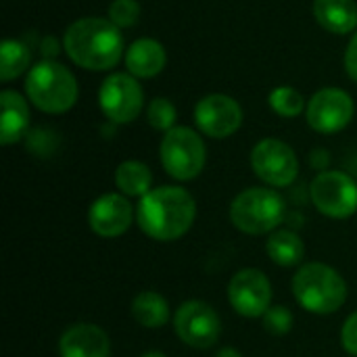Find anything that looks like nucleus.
<instances>
[{"label": "nucleus", "mask_w": 357, "mask_h": 357, "mask_svg": "<svg viewBox=\"0 0 357 357\" xmlns=\"http://www.w3.org/2000/svg\"><path fill=\"white\" fill-rule=\"evenodd\" d=\"M197 220V203L182 186H159L138 201L136 224L157 243L182 238Z\"/></svg>", "instance_id": "1"}, {"label": "nucleus", "mask_w": 357, "mask_h": 357, "mask_svg": "<svg viewBox=\"0 0 357 357\" xmlns=\"http://www.w3.org/2000/svg\"><path fill=\"white\" fill-rule=\"evenodd\" d=\"M63 48L75 65L90 71H109L123 54V38L109 19L84 17L67 27Z\"/></svg>", "instance_id": "2"}, {"label": "nucleus", "mask_w": 357, "mask_h": 357, "mask_svg": "<svg viewBox=\"0 0 357 357\" xmlns=\"http://www.w3.org/2000/svg\"><path fill=\"white\" fill-rule=\"evenodd\" d=\"M295 301L310 314L328 316L339 312L347 301L345 278L328 264L310 261L303 264L293 276Z\"/></svg>", "instance_id": "3"}, {"label": "nucleus", "mask_w": 357, "mask_h": 357, "mask_svg": "<svg viewBox=\"0 0 357 357\" xmlns=\"http://www.w3.org/2000/svg\"><path fill=\"white\" fill-rule=\"evenodd\" d=\"M287 220V203L270 186L245 188L230 203V222L236 230L251 236L272 234Z\"/></svg>", "instance_id": "4"}, {"label": "nucleus", "mask_w": 357, "mask_h": 357, "mask_svg": "<svg viewBox=\"0 0 357 357\" xmlns=\"http://www.w3.org/2000/svg\"><path fill=\"white\" fill-rule=\"evenodd\" d=\"M25 92L36 109L50 115H61L75 105L77 82L65 65L44 59L29 69L25 77Z\"/></svg>", "instance_id": "5"}, {"label": "nucleus", "mask_w": 357, "mask_h": 357, "mask_svg": "<svg viewBox=\"0 0 357 357\" xmlns=\"http://www.w3.org/2000/svg\"><path fill=\"white\" fill-rule=\"evenodd\" d=\"M159 157L163 169L174 180L190 182L201 176L207 161V149L199 132L186 126H176L163 134Z\"/></svg>", "instance_id": "6"}, {"label": "nucleus", "mask_w": 357, "mask_h": 357, "mask_svg": "<svg viewBox=\"0 0 357 357\" xmlns=\"http://www.w3.org/2000/svg\"><path fill=\"white\" fill-rule=\"evenodd\" d=\"M312 205L331 220H347L357 211V182L347 172H320L310 184Z\"/></svg>", "instance_id": "7"}, {"label": "nucleus", "mask_w": 357, "mask_h": 357, "mask_svg": "<svg viewBox=\"0 0 357 357\" xmlns=\"http://www.w3.org/2000/svg\"><path fill=\"white\" fill-rule=\"evenodd\" d=\"M174 331L184 345L192 349H209L222 337V320L207 301L190 299L176 310Z\"/></svg>", "instance_id": "8"}, {"label": "nucleus", "mask_w": 357, "mask_h": 357, "mask_svg": "<svg viewBox=\"0 0 357 357\" xmlns=\"http://www.w3.org/2000/svg\"><path fill=\"white\" fill-rule=\"evenodd\" d=\"M251 167L270 188H289L299 176V159L295 151L278 138H264L253 146Z\"/></svg>", "instance_id": "9"}, {"label": "nucleus", "mask_w": 357, "mask_h": 357, "mask_svg": "<svg viewBox=\"0 0 357 357\" xmlns=\"http://www.w3.org/2000/svg\"><path fill=\"white\" fill-rule=\"evenodd\" d=\"M98 107L113 123L134 121L144 107V92L132 73L109 75L98 90Z\"/></svg>", "instance_id": "10"}, {"label": "nucleus", "mask_w": 357, "mask_h": 357, "mask_svg": "<svg viewBox=\"0 0 357 357\" xmlns=\"http://www.w3.org/2000/svg\"><path fill=\"white\" fill-rule=\"evenodd\" d=\"M228 303L243 318H264L272 307V282L257 268L238 270L228 282Z\"/></svg>", "instance_id": "11"}, {"label": "nucleus", "mask_w": 357, "mask_h": 357, "mask_svg": "<svg viewBox=\"0 0 357 357\" xmlns=\"http://www.w3.org/2000/svg\"><path fill=\"white\" fill-rule=\"evenodd\" d=\"M354 100L341 88H322L318 90L305 109L307 123L314 132L337 134L345 130L354 119Z\"/></svg>", "instance_id": "12"}, {"label": "nucleus", "mask_w": 357, "mask_h": 357, "mask_svg": "<svg viewBox=\"0 0 357 357\" xmlns=\"http://www.w3.org/2000/svg\"><path fill=\"white\" fill-rule=\"evenodd\" d=\"M195 123L209 138H228L243 123L241 105L228 94H207L195 107Z\"/></svg>", "instance_id": "13"}, {"label": "nucleus", "mask_w": 357, "mask_h": 357, "mask_svg": "<svg viewBox=\"0 0 357 357\" xmlns=\"http://www.w3.org/2000/svg\"><path fill=\"white\" fill-rule=\"evenodd\" d=\"M136 209L121 192L100 195L88 209V226L100 238H117L130 230Z\"/></svg>", "instance_id": "14"}, {"label": "nucleus", "mask_w": 357, "mask_h": 357, "mask_svg": "<svg viewBox=\"0 0 357 357\" xmlns=\"http://www.w3.org/2000/svg\"><path fill=\"white\" fill-rule=\"evenodd\" d=\"M61 357H109L111 341L109 335L90 322H77L69 326L59 339Z\"/></svg>", "instance_id": "15"}, {"label": "nucleus", "mask_w": 357, "mask_h": 357, "mask_svg": "<svg viewBox=\"0 0 357 357\" xmlns=\"http://www.w3.org/2000/svg\"><path fill=\"white\" fill-rule=\"evenodd\" d=\"M0 142L4 146H10L19 142L29 132V105L27 100L15 92V90H2L0 92Z\"/></svg>", "instance_id": "16"}, {"label": "nucleus", "mask_w": 357, "mask_h": 357, "mask_svg": "<svg viewBox=\"0 0 357 357\" xmlns=\"http://www.w3.org/2000/svg\"><path fill=\"white\" fill-rule=\"evenodd\" d=\"M167 63V52L161 42L153 38H140L132 42L126 50V67L134 77H155L163 71Z\"/></svg>", "instance_id": "17"}, {"label": "nucleus", "mask_w": 357, "mask_h": 357, "mask_svg": "<svg viewBox=\"0 0 357 357\" xmlns=\"http://www.w3.org/2000/svg\"><path fill=\"white\" fill-rule=\"evenodd\" d=\"M314 17L326 31L345 36L357 27L356 0H314Z\"/></svg>", "instance_id": "18"}, {"label": "nucleus", "mask_w": 357, "mask_h": 357, "mask_svg": "<svg viewBox=\"0 0 357 357\" xmlns=\"http://www.w3.org/2000/svg\"><path fill=\"white\" fill-rule=\"evenodd\" d=\"M266 253L268 257L280 266V268H293L299 266L305 257V245L301 236L291 228H278L274 230L266 241Z\"/></svg>", "instance_id": "19"}, {"label": "nucleus", "mask_w": 357, "mask_h": 357, "mask_svg": "<svg viewBox=\"0 0 357 357\" xmlns=\"http://www.w3.org/2000/svg\"><path fill=\"white\" fill-rule=\"evenodd\" d=\"M115 186L128 199H142L153 190V172L146 163L128 159L115 169Z\"/></svg>", "instance_id": "20"}, {"label": "nucleus", "mask_w": 357, "mask_h": 357, "mask_svg": "<svg viewBox=\"0 0 357 357\" xmlns=\"http://www.w3.org/2000/svg\"><path fill=\"white\" fill-rule=\"evenodd\" d=\"M132 318L142 328H163L169 322V301L157 291H140L132 299Z\"/></svg>", "instance_id": "21"}, {"label": "nucleus", "mask_w": 357, "mask_h": 357, "mask_svg": "<svg viewBox=\"0 0 357 357\" xmlns=\"http://www.w3.org/2000/svg\"><path fill=\"white\" fill-rule=\"evenodd\" d=\"M31 61V50L23 40H4L0 44V77L2 82H10L19 77Z\"/></svg>", "instance_id": "22"}, {"label": "nucleus", "mask_w": 357, "mask_h": 357, "mask_svg": "<svg viewBox=\"0 0 357 357\" xmlns=\"http://www.w3.org/2000/svg\"><path fill=\"white\" fill-rule=\"evenodd\" d=\"M270 107L274 109V113H278L280 117H297L303 113L305 107V100L301 96V92H297L295 88L291 86H278L270 92V98H268Z\"/></svg>", "instance_id": "23"}, {"label": "nucleus", "mask_w": 357, "mask_h": 357, "mask_svg": "<svg viewBox=\"0 0 357 357\" xmlns=\"http://www.w3.org/2000/svg\"><path fill=\"white\" fill-rule=\"evenodd\" d=\"M176 117H178V111L174 107L172 100L167 98H155L151 100L149 109H146V121L151 123V128L159 130V132H169L172 128H176Z\"/></svg>", "instance_id": "24"}, {"label": "nucleus", "mask_w": 357, "mask_h": 357, "mask_svg": "<svg viewBox=\"0 0 357 357\" xmlns=\"http://www.w3.org/2000/svg\"><path fill=\"white\" fill-rule=\"evenodd\" d=\"M261 322H264V331L270 333L272 337H284L293 331L295 316L287 305H272L264 314Z\"/></svg>", "instance_id": "25"}, {"label": "nucleus", "mask_w": 357, "mask_h": 357, "mask_svg": "<svg viewBox=\"0 0 357 357\" xmlns=\"http://www.w3.org/2000/svg\"><path fill=\"white\" fill-rule=\"evenodd\" d=\"M25 144H27V151L29 153H33L38 157H50L56 151V146H59V136L52 130L36 128V130H29L27 132Z\"/></svg>", "instance_id": "26"}, {"label": "nucleus", "mask_w": 357, "mask_h": 357, "mask_svg": "<svg viewBox=\"0 0 357 357\" xmlns=\"http://www.w3.org/2000/svg\"><path fill=\"white\" fill-rule=\"evenodd\" d=\"M140 19V4L138 0H113L109 4V21L113 25L121 27H132Z\"/></svg>", "instance_id": "27"}, {"label": "nucleus", "mask_w": 357, "mask_h": 357, "mask_svg": "<svg viewBox=\"0 0 357 357\" xmlns=\"http://www.w3.org/2000/svg\"><path fill=\"white\" fill-rule=\"evenodd\" d=\"M341 345L349 356L357 357V310L345 320L341 328Z\"/></svg>", "instance_id": "28"}, {"label": "nucleus", "mask_w": 357, "mask_h": 357, "mask_svg": "<svg viewBox=\"0 0 357 357\" xmlns=\"http://www.w3.org/2000/svg\"><path fill=\"white\" fill-rule=\"evenodd\" d=\"M345 69H347L349 77L357 82V31L351 36L347 50H345Z\"/></svg>", "instance_id": "29"}, {"label": "nucleus", "mask_w": 357, "mask_h": 357, "mask_svg": "<svg viewBox=\"0 0 357 357\" xmlns=\"http://www.w3.org/2000/svg\"><path fill=\"white\" fill-rule=\"evenodd\" d=\"M310 163H312L314 169H318V174L326 172V167L331 163V153L326 149H314L312 155H310Z\"/></svg>", "instance_id": "30"}, {"label": "nucleus", "mask_w": 357, "mask_h": 357, "mask_svg": "<svg viewBox=\"0 0 357 357\" xmlns=\"http://www.w3.org/2000/svg\"><path fill=\"white\" fill-rule=\"evenodd\" d=\"M42 54H44V59H52V56L59 54V44H56L54 38H46L42 42Z\"/></svg>", "instance_id": "31"}, {"label": "nucleus", "mask_w": 357, "mask_h": 357, "mask_svg": "<svg viewBox=\"0 0 357 357\" xmlns=\"http://www.w3.org/2000/svg\"><path fill=\"white\" fill-rule=\"evenodd\" d=\"M215 357H243V354L238 351V349H234V347H222Z\"/></svg>", "instance_id": "32"}, {"label": "nucleus", "mask_w": 357, "mask_h": 357, "mask_svg": "<svg viewBox=\"0 0 357 357\" xmlns=\"http://www.w3.org/2000/svg\"><path fill=\"white\" fill-rule=\"evenodd\" d=\"M140 357H167L163 351H157V349H151V351H144Z\"/></svg>", "instance_id": "33"}]
</instances>
